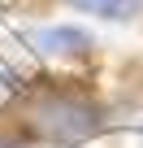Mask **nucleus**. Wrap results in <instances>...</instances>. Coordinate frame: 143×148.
Masks as SVG:
<instances>
[{
  "label": "nucleus",
  "mask_w": 143,
  "mask_h": 148,
  "mask_svg": "<svg viewBox=\"0 0 143 148\" xmlns=\"http://www.w3.org/2000/svg\"><path fill=\"white\" fill-rule=\"evenodd\" d=\"M74 9H87V13H100V18H126L130 13V0H69Z\"/></svg>",
  "instance_id": "7ed1b4c3"
},
{
  "label": "nucleus",
  "mask_w": 143,
  "mask_h": 148,
  "mask_svg": "<svg viewBox=\"0 0 143 148\" xmlns=\"http://www.w3.org/2000/svg\"><path fill=\"white\" fill-rule=\"evenodd\" d=\"M35 126L48 139H56V144H78V139H87V135L100 131V109L87 96L56 92V96H43L35 105Z\"/></svg>",
  "instance_id": "f257e3e1"
},
{
  "label": "nucleus",
  "mask_w": 143,
  "mask_h": 148,
  "mask_svg": "<svg viewBox=\"0 0 143 148\" xmlns=\"http://www.w3.org/2000/svg\"><path fill=\"white\" fill-rule=\"evenodd\" d=\"M35 44L52 57H87L91 52V35L83 26H48V31H35Z\"/></svg>",
  "instance_id": "f03ea898"
}]
</instances>
